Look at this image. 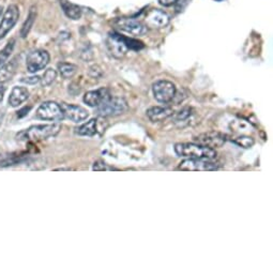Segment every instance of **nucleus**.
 <instances>
[{
  "instance_id": "obj_1",
  "label": "nucleus",
  "mask_w": 273,
  "mask_h": 273,
  "mask_svg": "<svg viewBox=\"0 0 273 273\" xmlns=\"http://www.w3.org/2000/svg\"><path fill=\"white\" fill-rule=\"evenodd\" d=\"M176 155L185 159H208L214 160L218 153L215 149L196 143H179L175 145Z\"/></svg>"
},
{
  "instance_id": "obj_2",
  "label": "nucleus",
  "mask_w": 273,
  "mask_h": 273,
  "mask_svg": "<svg viewBox=\"0 0 273 273\" xmlns=\"http://www.w3.org/2000/svg\"><path fill=\"white\" fill-rule=\"evenodd\" d=\"M60 130L61 126L59 123L38 124V126H32L28 130L20 132L16 137L20 140H44L49 137H54L60 132Z\"/></svg>"
},
{
  "instance_id": "obj_3",
  "label": "nucleus",
  "mask_w": 273,
  "mask_h": 273,
  "mask_svg": "<svg viewBox=\"0 0 273 273\" xmlns=\"http://www.w3.org/2000/svg\"><path fill=\"white\" fill-rule=\"evenodd\" d=\"M131 39L124 38L116 32H111L106 39V47L110 54L116 59L123 58L130 49Z\"/></svg>"
},
{
  "instance_id": "obj_4",
  "label": "nucleus",
  "mask_w": 273,
  "mask_h": 273,
  "mask_svg": "<svg viewBox=\"0 0 273 273\" xmlns=\"http://www.w3.org/2000/svg\"><path fill=\"white\" fill-rule=\"evenodd\" d=\"M100 117H115L128 111V103L123 98H111L96 107Z\"/></svg>"
},
{
  "instance_id": "obj_5",
  "label": "nucleus",
  "mask_w": 273,
  "mask_h": 273,
  "mask_svg": "<svg viewBox=\"0 0 273 273\" xmlns=\"http://www.w3.org/2000/svg\"><path fill=\"white\" fill-rule=\"evenodd\" d=\"M152 92L159 103L167 104L175 99L177 89H176L174 83L166 81V79H161L152 85Z\"/></svg>"
},
{
  "instance_id": "obj_6",
  "label": "nucleus",
  "mask_w": 273,
  "mask_h": 273,
  "mask_svg": "<svg viewBox=\"0 0 273 273\" xmlns=\"http://www.w3.org/2000/svg\"><path fill=\"white\" fill-rule=\"evenodd\" d=\"M178 169L185 172H212L219 169V164L208 159H185L179 164Z\"/></svg>"
},
{
  "instance_id": "obj_7",
  "label": "nucleus",
  "mask_w": 273,
  "mask_h": 273,
  "mask_svg": "<svg viewBox=\"0 0 273 273\" xmlns=\"http://www.w3.org/2000/svg\"><path fill=\"white\" fill-rule=\"evenodd\" d=\"M37 117L46 121H61L65 118V113L61 105L53 101H47L39 106Z\"/></svg>"
},
{
  "instance_id": "obj_8",
  "label": "nucleus",
  "mask_w": 273,
  "mask_h": 273,
  "mask_svg": "<svg viewBox=\"0 0 273 273\" xmlns=\"http://www.w3.org/2000/svg\"><path fill=\"white\" fill-rule=\"evenodd\" d=\"M49 54L44 49L33 50L27 56L26 67L27 70L30 73H36L38 71L43 70L49 62Z\"/></svg>"
},
{
  "instance_id": "obj_9",
  "label": "nucleus",
  "mask_w": 273,
  "mask_h": 273,
  "mask_svg": "<svg viewBox=\"0 0 273 273\" xmlns=\"http://www.w3.org/2000/svg\"><path fill=\"white\" fill-rule=\"evenodd\" d=\"M20 18V10L16 4H10L0 23V40L3 39L12 29Z\"/></svg>"
},
{
  "instance_id": "obj_10",
  "label": "nucleus",
  "mask_w": 273,
  "mask_h": 273,
  "mask_svg": "<svg viewBox=\"0 0 273 273\" xmlns=\"http://www.w3.org/2000/svg\"><path fill=\"white\" fill-rule=\"evenodd\" d=\"M227 136L221 132H207L196 136L194 141L196 144L206 146L209 148H220L226 143Z\"/></svg>"
},
{
  "instance_id": "obj_11",
  "label": "nucleus",
  "mask_w": 273,
  "mask_h": 273,
  "mask_svg": "<svg viewBox=\"0 0 273 273\" xmlns=\"http://www.w3.org/2000/svg\"><path fill=\"white\" fill-rule=\"evenodd\" d=\"M117 25L121 30L132 36H144L148 32V27L135 19H120Z\"/></svg>"
},
{
  "instance_id": "obj_12",
  "label": "nucleus",
  "mask_w": 273,
  "mask_h": 273,
  "mask_svg": "<svg viewBox=\"0 0 273 273\" xmlns=\"http://www.w3.org/2000/svg\"><path fill=\"white\" fill-rule=\"evenodd\" d=\"M145 22L147 27L160 29V28L166 27L169 24L170 19L168 14L165 13L164 11L159 9H153L147 14Z\"/></svg>"
},
{
  "instance_id": "obj_13",
  "label": "nucleus",
  "mask_w": 273,
  "mask_h": 273,
  "mask_svg": "<svg viewBox=\"0 0 273 273\" xmlns=\"http://www.w3.org/2000/svg\"><path fill=\"white\" fill-rule=\"evenodd\" d=\"M111 92L107 88H99L96 90H91L85 93L84 102L90 107H98L106 100L111 98Z\"/></svg>"
},
{
  "instance_id": "obj_14",
  "label": "nucleus",
  "mask_w": 273,
  "mask_h": 273,
  "mask_svg": "<svg viewBox=\"0 0 273 273\" xmlns=\"http://www.w3.org/2000/svg\"><path fill=\"white\" fill-rule=\"evenodd\" d=\"M61 107L62 110H64L65 117L69 118L73 122H76V123L82 122L84 120H86L89 116V112L82 106L62 103Z\"/></svg>"
},
{
  "instance_id": "obj_15",
  "label": "nucleus",
  "mask_w": 273,
  "mask_h": 273,
  "mask_svg": "<svg viewBox=\"0 0 273 273\" xmlns=\"http://www.w3.org/2000/svg\"><path fill=\"white\" fill-rule=\"evenodd\" d=\"M174 115V110L172 107L153 106L147 111V117L152 122H162Z\"/></svg>"
},
{
  "instance_id": "obj_16",
  "label": "nucleus",
  "mask_w": 273,
  "mask_h": 273,
  "mask_svg": "<svg viewBox=\"0 0 273 273\" xmlns=\"http://www.w3.org/2000/svg\"><path fill=\"white\" fill-rule=\"evenodd\" d=\"M29 98V91L25 87H14L9 96V104L12 107H18Z\"/></svg>"
},
{
  "instance_id": "obj_17",
  "label": "nucleus",
  "mask_w": 273,
  "mask_h": 273,
  "mask_svg": "<svg viewBox=\"0 0 273 273\" xmlns=\"http://www.w3.org/2000/svg\"><path fill=\"white\" fill-rule=\"evenodd\" d=\"M16 68H18V61H16V59L11 60L7 62V64L4 62L3 65L0 66V84L10 81L14 76Z\"/></svg>"
},
{
  "instance_id": "obj_18",
  "label": "nucleus",
  "mask_w": 273,
  "mask_h": 273,
  "mask_svg": "<svg viewBox=\"0 0 273 273\" xmlns=\"http://www.w3.org/2000/svg\"><path fill=\"white\" fill-rule=\"evenodd\" d=\"M60 4L65 14L67 15V18L74 21L79 20L82 18L83 11L81 7H78V5L74 3H71L70 1H68V0H60Z\"/></svg>"
},
{
  "instance_id": "obj_19",
  "label": "nucleus",
  "mask_w": 273,
  "mask_h": 273,
  "mask_svg": "<svg viewBox=\"0 0 273 273\" xmlns=\"http://www.w3.org/2000/svg\"><path fill=\"white\" fill-rule=\"evenodd\" d=\"M96 132H98V120L94 118L75 129V133L81 136H93Z\"/></svg>"
},
{
  "instance_id": "obj_20",
  "label": "nucleus",
  "mask_w": 273,
  "mask_h": 273,
  "mask_svg": "<svg viewBox=\"0 0 273 273\" xmlns=\"http://www.w3.org/2000/svg\"><path fill=\"white\" fill-rule=\"evenodd\" d=\"M36 18H37V9H36V7H31L30 11H29V14H28V18L25 21L24 25H23V27H22V30H21L22 38H26L28 36V33L30 32L33 24H35Z\"/></svg>"
},
{
  "instance_id": "obj_21",
  "label": "nucleus",
  "mask_w": 273,
  "mask_h": 273,
  "mask_svg": "<svg viewBox=\"0 0 273 273\" xmlns=\"http://www.w3.org/2000/svg\"><path fill=\"white\" fill-rule=\"evenodd\" d=\"M23 156L18 153H1L0 155V167L10 166L22 161Z\"/></svg>"
},
{
  "instance_id": "obj_22",
  "label": "nucleus",
  "mask_w": 273,
  "mask_h": 273,
  "mask_svg": "<svg viewBox=\"0 0 273 273\" xmlns=\"http://www.w3.org/2000/svg\"><path fill=\"white\" fill-rule=\"evenodd\" d=\"M58 70L64 78H71L76 73L77 67L73 64H68V62H60L58 64Z\"/></svg>"
},
{
  "instance_id": "obj_23",
  "label": "nucleus",
  "mask_w": 273,
  "mask_h": 273,
  "mask_svg": "<svg viewBox=\"0 0 273 273\" xmlns=\"http://www.w3.org/2000/svg\"><path fill=\"white\" fill-rule=\"evenodd\" d=\"M232 141L236 145H238L239 147H242V148H246V149H249V148H251L254 146L255 144V139L251 136H248V135H241V136H238V137L232 138Z\"/></svg>"
},
{
  "instance_id": "obj_24",
  "label": "nucleus",
  "mask_w": 273,
  "mask_h": 273,
  "mask_svg": "<svg viewBox=\"0 0 273 273\" xmlns=\"http://www.w3.org/2000/svg\"><path fill=\"white\" fill-rule=\"evenodd\" d=\"M15 45V40H10L8 44L5 45V47L0 52V66L3 65L5 61H8L11 54H12Z\"/></svg>"
},
{
  "instance_id": "obj_25",
  "label": "nucleus",
  "mask_w": 273,
  "mask_h": 273,
  "mask_svg": "<svg viewBox=\"0 0 273 273\" xmlns=\"http://www.w3.org/2000/svg\"><path fill=\"white\" fill-rule=\"evenodd\" d=\"M57 78V72L54 69H47L44 72L43 77L41 78V84L43 87H48L52 85Z\"/></svg>"
},
{
  "instance_id": "obj_26",
  "label": "nucleus",
  "mask_w": 273,
  "mask_h": 273,
  "mask_svg": "<svg viewBox=\"0 0 273 273\" xmlns=\"http://www.w3.org/2000/svg\"><path fill=\"white\" fill-rule=\"evenodd\" d=\"M193 115V110L191 107H184L182 109L180 112H178L175 115V122H184L186 121L187 119L191 118V116Z\"/></svg>"
},
{
  "instance_id": "obj_27",
  "label": "nucleus",
  "mask_w": 273,
  "mask_h": 273,
  "mask_svg": "<svg viewBox=\"0 0 273 273\" xmlns=\"http://www.w3.org/2000/svg\"><path fill=\"white\" fill-rule=\"evenodd\" d=\"M92 169H93V170H98V172H100V170H117L116 168L109 166V165H107L106 163L102 162V161H96V162H94L93 166H92Z\"/></svg>"
},
{
  "instance_id": "obj_28",
  "label": "nucleus",
  "mask_w": 273,
  "mask_h": 273,
  "mask_svg": "<svg viewBox=\"0 0 273 273\" xmlns=\"http://www.w3.org/2000/svg\"><path fill=\"white\" fill-rule=\"evenodd\" d=\"M89 74L92 77H95V78H99L102 76V70H101V68L99 66H92L89 69Z\"/></svg>"
},
{
  "instance_id": "obj_29",
  "label": "nucleus",
  "mask_w": 273,
  "mask_h": 273,
  "mask_svg": "<svg viewBox=\"0 0 273 273\" xmlns=\"http://www.w3.org/2000/svg\"><path fill=\"white\" fill-rule=\"evenodd\" d=\"M175 4H176V10H177L178 12H181L187 4V0H176Z\"/></svg>"
},
{
  "instance_id": "obj_30",
  "label": "nucleus",
  "mask_w": 273,
  "mask_h": 273,
  "mask_svg": "<svg viewBox=\"0 0 273 273\" xmlns=\"http://www.w3.org/2000/svg\"><path fill=\"white\" fill-rule=\"evenodd\" d=\"M40 81H41V78H40L39 76H31V77H27V78H23L22 79V82L23 83H27V84H37L39 83Z\"/></svg>"
},
{
  "instance_id": "obj_31",
  "label": "nucleus",
  "mask_w": 273,
  "mask_h": 273,
  "mask_svg": "<svg viewBox=\"0 0 273 273\" xmlns=\"http://www.w3.org/2000/svg\"><path fill=\"white\" fill-rule=\"evenodd\" d=\"M158 1L161 5H164V7H170V5L175 4L176 0H158Z\"/></svg>"
},
{
  "instance_id": "obj_32",
  "label": "nucleus",
  "mask_w": 273,
  "mask_h": 273,
  "mask_svg": "<svg viewBox=\"0 0 273 273\" xmlns=\"http://www.w3.org/2000/svg\"><path fill=\"white\" fill-rule=\"evenodd\" d=\"M31 110V106H28V107H24V109L21 110L19 113H18V116L21 118V117H24L25 115H27L28 112H29Z\"/></svg>"
},
{
  "instance_id": "obj_33",
  "label": "nucleus",
  "mask_w": 273,
  "mask_h": 273,
  "mask_svg": "<svg viewBox=\"0 0 273 273\" xmlns=\"http://www.w3.org/2000/svg\"><path fill=\"white\" fill-rule=\"evenodd\" d=\"M4 92H5V88L2 86L1 84H0V102H1V101L3 100Z\"/></svg>"
},
{
  "instance_id": "obj_34",
  "label": "nucleus",
  "mask_w": 273,
  "mask_h": 273,
  "mask_svg": "<svg viewBox=\"0 0 273 273\" xmlns=\"http://www.w3.org/2000/svg\"><path fill=\"white\" fill-rule=\"evenodd\" d=\"M2 119H3V113L0 111V126H1V122H2Z\"/></svg>"
},
{
  "instance_id": "obj_35",
  "label": "nucleus",
  "mask_w": 273,
  "mask_h": 273,
  "mask_svg": "<svg viewBox=\"0 0 273 273\" xmlns=\"http://www.w3.org/2000/svg\"><path fill=\"white\" fill-rule=\"evenodd\" d=\"M2 10H3L2 7H1V5H0V16H1V14H2Z\"/></svg>"
}]
</instances>
